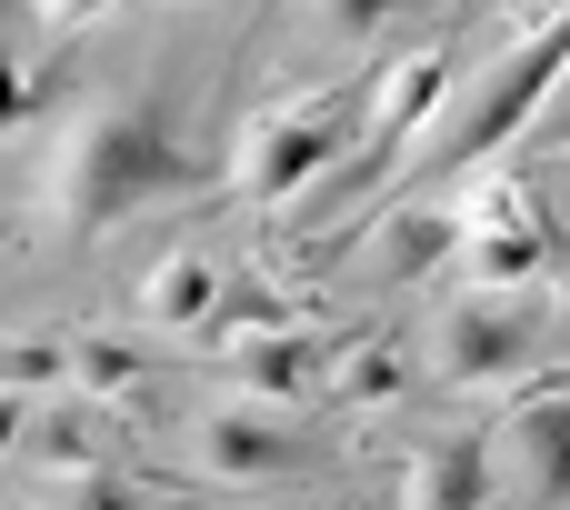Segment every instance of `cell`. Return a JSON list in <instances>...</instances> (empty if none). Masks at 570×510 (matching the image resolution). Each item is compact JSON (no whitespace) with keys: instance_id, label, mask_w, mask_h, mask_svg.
I'll return each instance as SVG.
<instances>
[{"instance_id":"9","label":"cell","mask_w":570,"mask_h":510,"mask_svg":"<svg viewBox=\"0 0 570 510\" xmlns=\"http://www.w3.org/2000/svg\"><path fill=\"white\" fill-rule=\"evenodd\" d=\"M50 10H70V20H80V10H100V0H50Z\"/></svg>"},{"instance_id":"4","label":"cell","mask_w":570,"mask_h":510,"mask_svg":"<svg viewBox=\"0 0 570 510\" xmlns=\"http://www.w3.org/2000/svg\"><path fill=\"white\" fill-rule=\"evenodd\" d=\"M541 271V231L521 220V210H501L491 231H481V281H531Z\"/></svg>"},{"instance_id":"7","label":"cell","mask_w":570,"mask_h":510,"mask_svg":"<svg viewBox=\"0 0 570 510\" xmlns=\"http://www.w3.org/2000/svg\"><path fill=\"white\" fill-rule=\"evenodd\" d=\"M210 461L220 471H281V441L250 431V421H210Z\"/></svg>"},{"instance_id":"5","label":"cell","mask_w":570,"mask_h":510,"mask_svg":"<svg viewBox=\"0 0 570 510\" xmlns=\"http://www.w3.org/2000/svg\"><path fill=\"white\" fill-rule=\"evenodd\" d=\"M421 510H481V451H441L421 471Z\"/></svg>"},{"instance_id":"6","label":"cell","mask_w":570,"mask_h":510,"mask_svg":"<svg viewBox=\"0 0 570 510\" xmlns=\"http://www.w3.org/2000/svg\"><path fill=\"white\" fill-rule=\"evenodd\" d=\"M150 311H160V321H200V311H210V271H200V261H170V271L150 281Z\"/></svg>"},{"instance_id":"10","label":"cell","mask_w":570,"mask_h":510,"mask_svg":"<svg viewBox=\"0 0 570 510\" xmlns=\"http://www.w3.org/2000/svg\"><path fill=\"white\" fill-rule=\"evenodd\" d=\"M561 130H570V120H561Z\"/></svg>"},{"instance_id":"3","label":"cell","mask_w":570,"mask_h":510,"mask_svg":"<svg viewBox=\"0 0 570 510\" xmlns=\"http://www.w3.org/2000/svg\"><path fill=\"white\" fill-rule=\"evenodd\" d=\"M521 341H531V321H521V311L471 301V311L451 321V371H511V361H521Z\"/></svg>"},{"instance_id":"1","label":"cell","mask_w":570,"mask_h":510,"mask_svg":"<svg viewBox=\"0 0 570 510\" xmlns=\"http://www.w3.org/2000/svg\"><path fill=\"white\" fill-rule=\"evenodd\" d=\"M160 180H180V160L160 150V130H150L140 110H110V120H90V130L60 150V210H70V220H110V210H130V200L160 190Z\"/></svg>"},{"instance_id":"8","label":"cell","mask_w":570,"mask_h":510,"mask_svg":"<svg viewBox=\"0 0 570 510\" xmlns=\"http://www.w3.org/2000/svg\"><path fill=\"white\" fill-rule=\"evenodd\" d=\"M30 110H40V80H20V70H10V50H0V130H10V120H30Z\"/></svg>"},{"instance_id":"2","label":"cell","mask_w":570,"mask_h":510,"mask_svg":"<svg viewBox=\"0 0 570 510\" xmlns=\"http://www.w3.org/2000/svg\"><path fill=\"white\" fill-rule=\"evenodd\" d=\"M331 140H341V110H301V120L261 130V150H250V180H261V190H291V180H311V170L331 160Z\"/></svg>"}]
</instances>
